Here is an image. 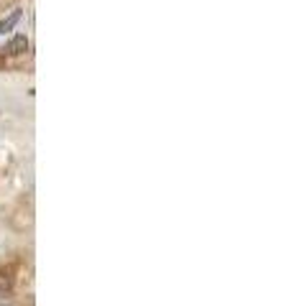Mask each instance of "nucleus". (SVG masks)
I'll return each instance as SVG.
<instances>
[{"label":"nucleus","mask_w":291,"mask_h":306,"mask_svg":"<svg viewBox=\"0 0 291 306\" xmlns=\"http://www.w3.org/2000/svg\"><path fill=\"white\" fill-rule=\"evenodd\" d=\"M26 0H0V69L21 67L31 56V23Z\"/></svg>","instance_id":"obj_1"}]
</instances>
